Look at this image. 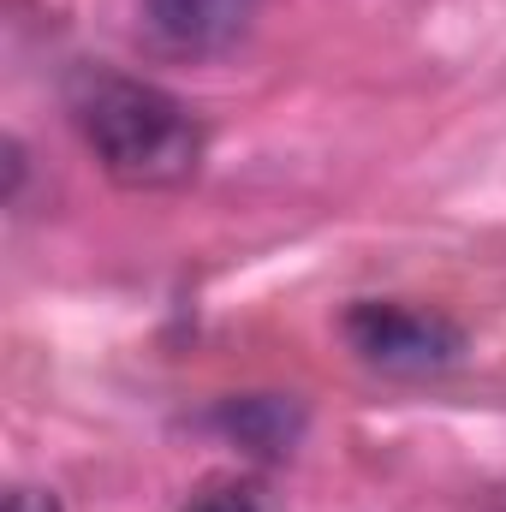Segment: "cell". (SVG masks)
Wrapping results in <instances>:
<instances>
[{
  "instance_id": "5",
  "label": "cell",
  "mask_w": 506,
  "mask_h": 512,
  "mask_svg": "<svg viewBox=\"0 0 506 512\" xmlns=\"http://www.w3.org/2000/svg\"><path fill=\"white\" fill-rule=\"evenodd\" d=\"M179 512H268V501L256 495L251 483H233V477H215V483H203L191 501Z\"/></svg>"
},
{
  "instance_id": "4",
  "label": "cell",
  "mask_w": 506,
  "mask_h": 512,
  "mask_svg": "<svg viewBox=\"0 0 506 512\" xmlns=\"http://www.w3.org/2000/svg\"><path fill=\"white\" fill-rule=\"evenodd\" d=\"M221 429H227L239 447L262 453V459H280V453L298 447L304 411H298L292 399H280V393H256V399H233V405L221 411Z\"/></svg>"
},
{
  "instance_id": "6",
  "label": "cell",
  "mask_w": 506,
  "mask_h": 512,
  "mask_svg": "<svg viewBox=\"0 0 506 512\" xmlns=\"http://www.w3.org/2000/svg\"><path fill=\"white\" fill-rule=\"evenodd\" d=\"M12 512H60V501L42 495V489H18V495H12Z\"/></svg>"
},
{
  "instance_id": "3",
  "label": "cell",
  "mask_w": 506,
  "mask_h": 512,
  "mask_svg": "<svg viewBox=\"0 0 506 512\" xmlns=\"http://www.w3.org/2000/svg\"><path fill=\"white\" fill-rule=\"evenodd\" d=\"M262 0H143L149 30L179 54H221L251 30Z\"/></svg>"
},
{
  "instance_id": "1",
  "label": "cell",
  "mask_w": 506,
  "mask_h": 512,
  "mask_svg": "<svg viewBox=\"0 0 506 512\" xmlns=\"http://www.w3.org/2000/svg\"><path fill=\"white\" fill-rule=\"evenodd\" d=\"M72 114L96 161L131 185V191H173L197 179L203 167V126L197 114L167 96L161 84H143L126 72H78L72 84Z\"/></svg>"
},
{
  "instance_id": "2",
  "label": "cell",
  "mask_w": 506,
  "mask_h": 512,
  "mask_svg": "<svg viewBox=\"0 0 506 512\" xmlns=\"http://www.w3.org/2000/svg\"><path fill=\"white\" fill-rule=\"evenodd\" d=\"M346 340L364 364L393 370V376H429V370H447L465 352V334L447 316L411 310V304H352L346 310Z\"/></svg>"
}]
</instances>
